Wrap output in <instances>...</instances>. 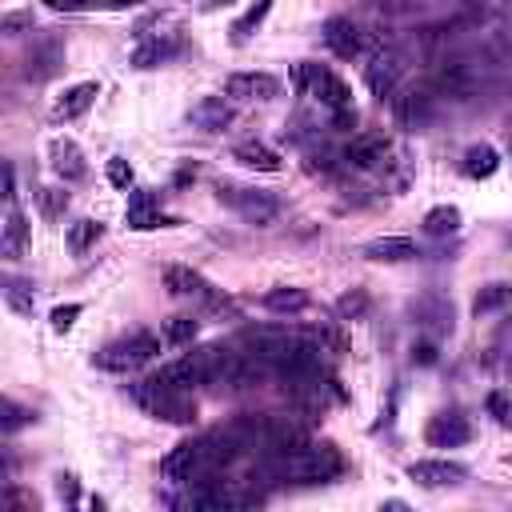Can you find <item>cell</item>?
Segmentation results:
<instances>
[{
	"label": "cell",
	"instance_id": "6da1fadb",
	"mask_svg": "<svg viewBox=\"0 0 512 512\" xmlns=\"http://www.w3.org/2000/svg\"><path fill=\"white\" fill-rule=\"evenodd\" d=\"M268 472L276 480H288V484H328L344 472V456L336 444L320 440V444H296L292 452H280L268 460Z\"/></svg>",
	"mask_w": 512,
	"mask_h": 512
},
{
	"label": "cell",
	"instance_id": "7a4b0ae2",
	"mask_svg": "<svg viewBox=\"0 0 512 512\" xmlns=\"http://www.w3.org/2000/svg\"><path fill=\"white\" fill-rule=\"evenodd\" d=\"M132 400L152 420H164V424H192L196 420V400L184 388H164V384L140 380V384H132Z\"/></svg>",
	"mask_w": 512,
	"mask_h": 512
},
{
	"label": "cell",
	"instance_id": "3957f363",
	"mask_svg": "<svg viewBox=\"0 0 512 512\" xmlns=\"http://www.w3.org/2000/svg\"><path fill=\"white\" fill-rule=\"evenodd\" d=\"M292 84L300 96H312L316 104L332 108V112H352V88L332 72V68H320V64H296L292 68Z\"/></svg>",
	"mask_w": 512,
	"mask_h": 512
},
{
	"label": "cell",
	"instance_id": "277c9868",
	"mask_svg": "<svg viewBox=\"0 0 512 512\" xmlns=\"http://www.w3.org/2000/svg\"><path fill=\"white\" fill-rule=\"evenodd\" d=\"M156 352H160V340H156L152 332H132V336H124V340L104 344V348L92 356V364L104 368V372H136V368H144L148 360H156Z\"/></svg>",
	"mask_w": 512,
	"mask_h": 512
},
{
	"label": "cell",
	"instance_id": "5b68a950",
	"mask_svg": "<svg viewBox=\"0 0 512 512\" xmlns=\"http://www.w3.org/2000/svg\"><path fill=\"white\" fill-rule=\"evenodd\" d=\"M160 472L176 484H192V480H204L216 472L212 464V452H208V440L196 436V440H180L164 460H160Z\"/></svg>",
	"mask_w": 512,
	"mask_h": 512
},
{
	"label": "cell",
	"instance_id": "8992f818",
	"mask_svg": "<svg viewBox=\"0 0 512 512\" xmlns=\"http://www.w3.org/2000/svg\"><path fill=\"white\" fill-rule=\"evenodd\" d=\"M216 200L228 204V208H232L240 220H248V224H272V220L280 216V200H276L272 192H264V188L220 184V188H216Z\"/></svg>",
	"mask_w": 512,
	"mask_h": 512
},
{
	"label": "cell",
	"instance_id": "52a82bcc",
	"mask_svg": "<svg viewBox=\"0 0 512 512\" xmlns=\"http://www.w3.org/2000/svg\"><path fill=\"white\" fill-rule=\"evenodd\" d=\"M164 288H168L172 296L196 300V304H204V308H220V304H224L220 288H216L212 280H204L196 268H184V264H172V268L164 272Z\"/></svg>",
	"mask_w": 512,
	"mask_h": 512
},
{
	"label": "cell",
	"instance_id": "ba28073f",
	"mask_svg": "<svg viewBox=\"0 0 512 512\" xmlns=\"http://www.w3.org/2000/svg\"><path fill=\"white\" fill-rule=\"evenodd\" d=\"M296 340H300V336H292L288 328H272V324H256V328H244V332H240V344H244L252 356H260L264 364H272V372H276V364L292 352Z\"/></svg>",
	"mask_w": 512,
	"mask_h": 512
},
{
	"label": "cell",
	"instance_id": "9c48e42d",
	"mask_svg": "<svg viewBox=\"0 0 512 512\" xmlns=\"http://www.w3.org/2000/svg\"><path fill=\"white\" fill-rule=\"evenodd\" d=\"M64 68V40L60 36H40L32 40V48L24 52V80L44 84Z\"/></svg>",
	"mask_w": 512,
	"mask_h": 512
},
{
	"label": "cell",
	"instance_id": "30bf717a",
	"mask_svg": "<svg viewBox=\"0 0 512 512\" xmlns=\"http://www.w3.org/2000/svg\"><path fill=\"white\" fill-rule=\"evenodd\" d=\"M320 40H324V48H328L332 56H340V60H356V56L364 52V32H360V24L348 20V16H328L324 28H320Z\"/></svg>",
	"mask_w": 512,
	"mask_h": 512
},
{
	"label": "cell",
	"instance_id": "8fae6325",
	"mask_svg": "<svg viewBox=\"0 0 512 512\" xmlns=\"http://www.w3.org/2000/svg\"><path fill=\"white\" fill-rule=\"evenodd\" d=\"M412 316H416V328L424 336H432V340L444 336V332H452V304L444 296H436V292L416 296L412 300Z\"/></svg>",
	"mask_w": 512,
	"mask_h": 512
},
{
	"label": "cell",
	"instance_id": "7c38bea8",
	"mask_svg": "<svg viewBox=\"0 0 512 512\" xmlns=\"http://www.w3.org/2000/svg\"><path fill=\"white\" fill-rule=\"evenodd\" d=\"M184 52V32H160V36H144L132 52V68H160L172 56Z\"/></svg>",
	"mask_w": 512,
	"mask_h": 512
},
{
	"label": "cell",
	"instance_id": "4fadbf2b",
	"mask_svg": "<svg viewBox=\"0 0 512 512\" xmlns=\"http://www.w3.org/2000/svg\"><path fill=\"white\" fill-rule=\"evenodd\" d=\"M388 156H392V144H388L384 136H376V132H364V136H356V140L344 148V164H352V168H360V172L384 168Z\"/></svg>",
	"mask_w": 512,
	"mask_h": 512
},
{
	"label": "cell",
	"instance_id": "5bb4252c",
	"mask_svg": "<svg viewBox=\"0 0 512 512\" xmlns=\"http://www.w3.org/2000/svg\"><path fill=\"white\" fill-rule=\"evenodd\" d=\"M432 108H436V96L428 88H404L400 96H392V112L404 128H424L432 120Z\"/></svg>",
	"mask_w": 512,
	"mask_h": 512
},
{
	"label": "cell",
	"instance_id": "9a60e30c",
	"mask_svg": "<svg viewBox=\"0 0 512 512\" xmlns=\"http://www.w3.org/2000/svg\"><path fill=\"white\" fill-rule=\"evenodd\" d=\"M408 476L420 488H452L468 476V468L460 460H416V464H408Z\"/></svg>",
	"mask_w": 512,
	"mask_h": 512
},
{
	"label": "cell",
	"instance_id": "2e32d148",
	"mask_svg": "<svg viewBox=\"0 0 512 512\" xmlns=\"http://www.w3.org/2000/svg\"><path fill=\"white\" fill-rule=\"evenodd\" d=\"M224 92L236 100H272L280 96V80L272 72H232L224 80Z\"/></svg>",
	"mask_w": 512,
	"mask_h": 512
},
{
	"label": "cell",
	"instance_id": "e0dca14e",
	"mask_svg": "<svg viewBox=\"0 0 512 512\" xmlns=\"http://www.w3.org/2000/svg\"><path fill=\"white\" fill-rule=\"evenodd\" d=\"M400 72H404V64H400V56L396 52H376L372 60H368V68H364V80H368V88H372V96H396V84H400Z\"/></svg>",
	"mask_w": 512,
	"mask_h": 512
},
{
	"label": "cell",
	"instance_id": "ac0fdd59",
	"mask_svg": "<svg viewBox=\"0 0 512 512\" xmlns=\"http://www.w3.org/2000/svg\"><path fill=\"white\" fill-rule=\"evenodd\" d=\"M124 220H128V228H136V232H148V228H156V224H172L168 216H160V200H156V192H148V188H132V192H128Z\"/></svg>",
	"mask_w": 512,
	"mask_h": 512
},
{
	"label": "cell",
	"instance_id": "d6986e66",
	"mask_svg": "<svg viewBox=\"0 0 512 512\" xmlns=\"http://www.w3.org/2000/svg\"><path fill=\"white\" fill-rule=\"evenodd\" d=\"M424 436H428L432 448H456V444H468L472 440V424L464 416H456V412H440V416H432V424H428Z\"/></svg>",
	"mask_w": 512,
	"mask_h": 512
},
{
	"label": "cell",
	"instance_id": "ffe728a7",
	"mask_svg": "<svg viewBox=\"0 0 512 512\" xmlns=\"http://www.w3.org/2000/svg\"><path fill=\"white\" fill-rule=\"evenodd\" d=\"M100 96V84L96 80H80V84H72L56 104H52V120L60 124H68V120H76V116H84L88 108H92V100Z\"/></svg>",
	"mask_w": 512,
	"mask_h": 512
},
{
	"label": "cell",
	"instance_id": "44dd1931",
	"mask_svg": "<svg viewBox=\"0 0 512 512\" xmlns=\"http://www.w3.org/2000/svg\"><path fill=\"white\" fill-rule=\"evenodd\" d=\"M188 120L200 128V132H224L232 124V104L224 96H200L192 108H188Z\"/></svg>",
	"mask_w": 512,
	"mask_h": 512
},
{
	"label": "cell",
	"instance_id": "7402d4cb",
	"mask_svg": "<svg viewBox=\"0 0 512 512\" xmlns=\"http://www.w3.org/2000/svg\"><path fill=\"white\" fill-rule=\"evenodd\" d=\"M48 156H52V172H56L64 184H72V180H84V176H88L84 152H80L68 136H56V140H52V148H48Z\"/></svg>",
	"mask_w": 512,
	"mask_h": 512
},
{
	"label": "cell",
	"instance_id": "603a6c76",
	"mask_svg": "<svg viewBox=\"0 0 512 512\" xmlns=\"http://www.w3.org/2000/svg\"><path fill=\"white\" fill-rule=\"evenodd\" d=\"M364 256L368 260H380V264H400V260H416L420 256V244L412 236H380V240H368L364 244Z\"/></svg>",
	"mask_w": 512,
	"mask_h": 512
},
{
	"label": "cell",
	"instance_id": "cb8c5ba5",
	"mask_svg": "<svg viewBox=\"0 0 512 512\" xmlns=\"http://www.w3.org/2000/svg\"><path fill=\"white\" fill-rule=\"evenodd\" d=\"M24 244H28V220L16 204H8L4 212V232H0V252L4 260H20L24 256Z\"/></svg>",
	"mask_w": 512,
	"mask_h": 512
},
{
	"label": "cell",
	"instance_id": "d4e9b609",
	"mask_svg": "<svg viewBox=\"0 0 512 512\" xmlns=\"http://www.w3.org/2000/svg\"><path fill=\"white\" fill-rule=\"evenodd\" d=\"M232 160L244 164V168H256V172H280V168H284V160H280L268 144H260V140H240V144L232 148Z\"/></svg>",
	"mask_w": 512,
	"mask_h": 512
},
{
	"label": "cell",
	"instance_id": "484cf974",
	"mask_svg": "<svg viewBox=\"0 0 512 512\" xmlns=\"http://www.w3.org/2000/svg\"><path fill=\"white\" fill-rule=\"evenodd\" d=\"M260 304H264L268 312H276V316H296V312L308 308V292H304V288H288V284H280V288H268V292L260 296Z\"/></svg>",
	"mask_w": 512,
	"mask_h": 512
},
{
	"label": "cell",
	"instance_id": "4316f807",
	"mask_svg": "<svg viewBox=\"0 0 512 512\" xmlns=\"http://www.w3.org/2000/svg\"><path fill=\"white\" fill-rule=\"evenodd\" d=\"M496 168H500V152L492 144H472L464 152V176L468 180H488Z\"/></svg>",
	"mask_w": 512,
	"mask_h": 512
},
{
	"label": "cell",
	"instance_id": "83f0119b",
	"mask_svg": "<svg viewBox=\"0 0 512 512\" xmlns=\"http://www.w3.org/2000/svg\"><path fill=\"white\" fill-rule=\"evenodd\" d=\"M424 232L428 236H452L460 232V208L456 204H436L424 212Z\"/></svg>",
	"mask_w": 512,
	"mask_h": 512
},
{
	"label": "cell",
	"instance_id": "f1b7e54d",
	"mask_svg": "<svg viewBox=\"0 0 512 512\" xmlns=\"http://www.w3.org/2000/svg\"><path fill=\"white\" fill-rule=\"evenodd\" d=\"M512 300V284H504V280H496V284H484L476 296H472V312L476 316H488V312H496V308H504Z\"/></svg>",
	"mask_w": 512,
	"mask_h": 512
},
{
	"label": "cell",
	"instance_id": "f546056e",
	"mask_svg": "<svg viewBox=\"0 0 512 512\" xmlns=\"http://www.w3.org/2000/svg\"><path fill=\"white\" fill-rule=\"evenodd\" d=\"M4 300H8V308H12L16 316H32L36 296H32V284H28V280L8 276V280H4Z\"/></svg>",
	"mask_w": 512,
	"mask_h": 512
},
{
	"label": "cell",
	"instance_id": "4dcf8cb0",
	"mask_svg": "<svg viewBox=\"0 0 512 512\" xmlns=\"http://www.w3.org/2000/svg\"><path fill=\"white\" fill-rule=\"evenodd\" d=\"M144 0H48L52 12H100V8H136Z\"/></svg>",
	"mask_w": 512,
	"mask_h": 512
},
{
	"label": "cell",
	"instance_id": "1f68e13d",
	"mask_svg": "<svg viewBox=\"0 0 512 512\" xmlns=\"http://www.w3.org/2000/svg\"><path fill=\"white\" fill-rule=\"evenodd\" d=\"M100 220H76V224H68V248L76 252V256H84L96 240H100Z\"/></svg>",
	"mask_w": 512,
	"mask_h": 512
},
{
	"label": "cell",
	"instance_id": "d6a6232c",
	"mask_svg": "<svg viewBox=\"0 0 512 512\" xmlns=\"http://www.w3.org/2000/svg\"><path fill=\"white\" fill-rule=\"evenodd\" d=\"M268 8H272V0H256V4H252V8H248V12H244L236 24H232V40H236V44H244V40H248V36H252V32L264 24Z\"/></svg>",
	"mask_w": 512,
	"mask_h": 512
},
{
	"label": "cell",
	"instance_id": "836d02e7",
	"mask_svg": "<svg viewBox=\"0 0 512 512\" xmlns=\"http://www.w3.org/2000/svg\"><path fill=\"white\" fill-rule=\"evenodd\" d=\"M196 332H200V324H196L192 316H172V320L164 324V340H168V344H176V348L192 344V340H196Z\"/></svg>",
	"mask_w": 512,
	"mask_h": 512
},
{
	"label": "cell",
	"instance_id": "e575fe53",
	"mask_svg": "<svg viewBox=\"0 0 512 512\" xmlns=\"http://www.w3.org/2000/svg\"><path fill=\"white\" fill-rule=\"evenodd\" d=\"M336 312H340V320H360L364 312H368V296L356 288V292H344L340 300H336Z\"/></svg>",
	"mask_w": 512,
	"mask_h": 512
},
{
	"label": "cell",
	"instance_id": "d590c367",
	"mask_svg": "<svg viewBox=\"0 0 512 512\" xmlns=\"http://www.w3.org/2000/svg\"><path fill=\"white\" fill-rule=\"evenodd\" d=\"M64 208H68V192H60V188H40V212H44L48 220H56Z\"/></svg>",
	"mask_w": 512,
	"mask_h": 512
},
{
	"label": "cell",
	"instance_id": "8d00e7d4",
	"mask_svg": "<svg viewBox=\"0 0 512 512\" xmlns=\"http://www.w3.org/2000/svg\"><path fill=\"white\" fill-rule=\"evenodd\" d=\"M24 424H32V412L28 408H20L16 400H4V420H0V428L12 436L16 428H24Z\"/></svg>",
	"mask_w": 512,
	"mask_h": 512
},
{
	"label": "cell",
	"instance_id": "74e56055",
	"mask_svg": "<svg viewBox=\"0 0 512 512\" xmlns=\"http://www.w3.org/2000/svg\"><path fill=\"white\" fill-rule=\"evenodd\" d=\"M108 184L128 188V184H132V164H128V160H120V156H112V160H108Z\"/></svg>",
	"mask_w": 512,
	"mask_h": 512
},
{
	"label": "cell",
	"instance_id": "f35d334b",
	"mask_svg": "<svg viewBox=\"0 0 512 512\" xmlns=\"http://www.w3.org/2000/svg\"><path fill=\"white\" fill-rule=\"evenodd\" d=\"M76 316H80V304H60V308H52V316H48V320H52V328H56V332H68V328L76 324Z\"/></svg>",
	"mask_w": 512,
	"mask_h": 512
},
{
	"label": "cell",
	"instance_id": "ab89813d",
	"mask_svg": "<svg viewBox=\"0 0 512 512\" xmlns=\"http://www.w3.org/2000/svg\"><path fill=\"white\" fill-rule=\"evenodd\" d=\"M20 28H32V12H8L0 20V32L4 36H20Z\"/></svg>",
	"mask_w": 512,
	"mask_h": 512
},
{
	"label": "cell",
	"instance_id": "60d3db41",
	"mask_svg": "<svg viewBox=\"0 0 512 512\" xmlns=\"http://www.w3.org/2000/svg\"><path fill=\"white\" fill-rule=\"evenodd\" d=\"M412 360H416V364H436V340H432V336L416 340V344H412Z\"/></svg>",
	"mask_w": 512,
	"mask_h": 512
},
{
	"label": "cell",
	"instance_id": "b9f144b4",
	"mask_svg": "<svg viewBox=\"0 0 512 512\" xmlns=\"http://www.w3.org/2000/svg\"><path fill=\"white\" fill-rule=\"evenodd\" d=\"M488 412H492L500 424H512V412H508V400H504V392H492V396H488Z\"/></svg>",
	"mask_w": 512,
	"mask_h": 512
},
{
	"label": "cell",
	"instance_id": "7bdbcfd3",
	"mask_svg": "<svg viewBox=\"0 0 512 512\" xmlns=\"http://www.w3.org/2000/svg\"><path fill=\"white\" fill-rule=\"evenodd\" d=\"M4 200L16 204V168L12 164H4Z\"/></svg>",
	"mask_w": 512,
	"mask_h": 512
},
{
	"label": "cell",
	"instance_id": "ee69618b",
	"mask_svg": "<svg viewBox=\"0 0 512 512\" xmlns=\"http://www.w3.org/2000/svg\"><path fill=\"white\" fill-rule=\"evenodd\" d=\"M56 488H60V496H64L68 504L76 500V480H72V476H60V484H56Z\"/></svg>",
	"mask_w": 512,
	"mask_h": 512
},
{
	"label": "cell",
	"instance_id": "f6af8a7d",
	"mask_svg": "<svg viewBox=\"0 0 512 512\" xmlns=\"http://www.w3.org/2000/svg\"><path fill=\"white\" fill-rule=\"evenodd\" d=\"M220 4H236V0H204V8L212 12V8H220Z\"/></svg>",
	"mask_w": 512,
	"mask_h": 512
},
{
	"label": "cell",
	"instance_id": "bcb514c9",
	"mask_svg": "<svg viewBox=\"0 0 512 512\" xmlns=\"http://www.w3.org/2000/svg\"><path fill=\"white\" fill-rule=\"evenodd\" d=\"M508 16H512V0H508Z\"/></svg>",
	"mask_w": 512,
	"mask_h": 512
},
{
	"label": "cell",
	"instance_id": "7dc6e473",
	"mask_svg": "<svg viewBox=\"0 0 512 512\" xmlns=\"http://www.w3.org/2000/svg\"><path fill=\"white\" fill-rule=\"evenodd\" d=\"M508 244H512V232H508Z\"/></svg>",
	"mask_w": 512,
	"mask_h": 512
},
{
	"label": "cell",
	"instance_id": "c3c4849f",
	"mask_svg": "<svg viewBox=\"0 0 512 512\" xmlns=\"http://www.w3.org/2000/svg\"><path fill=\"white\" fill-rule=\"evenodd\" d=\"M468 4H476V0H468Z\"/></svg>",
	"mask_w": 512,
	"mask_h": 512
}]
</instances>
